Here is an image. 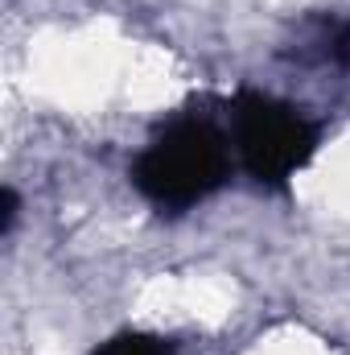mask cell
Masks as SVG:
<instances>
[{"label":"cell","mask_w":350,"mask_h":355,"mask_svg":"<svg viewBox=\"0 0 350 355\" xmlns=\"http://www.w3.org/2000/svg\"><path fill=\"white\" fill-rule=\"evenodd\" d=\"M140 186L161 202H194L223 178V145L202 124H181L140 162Z\"/></svg>","instance_id":"6da1fadb"},{"label":"cell","mask_w":350,"mask_h":355,"mask_svg":"<svg viewBox=\"0 0 350 355\" xmlns=\"http://www.w3.org/2000/svg\"><path fill=\"white\" fill-rule=\"evenodd\" d=\"M235 141H239V153L243 162L256 170L260 178H284L293 174L305 153H309V132L305 124L284 112V107H272L264 99H252L239 120H235Z\"/></svg>","instance_id":"7a4b0ae2"},{"label":"cell","mask_w":350,"mask_h":355,"mask_svg":"<svg viewBox=\"0 0 350 355\" xmlns=\"http://www.w3.org/2000/svg\"><path fill=\"white\" fill-rule=\"evenodd\" d=\"M99 355H169V347L161 339H145V335H124V339H111Z\"/></svg>","instance_id":"3957f363"}]
</instances>
